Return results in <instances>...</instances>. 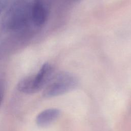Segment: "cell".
<instances>
[{"label": "cell", "mask_w": 131, "mask_h": 131, "mask_svg": "<svg viewBox=\"0 0 131 131\" xmlns=\"http://www.w3.org/2000/svg\"><path fill=\"white\" fill-rule=\"evenodd\" d=\"M77 84L78 80L75 76L67 72H60L54 75L43 89L42 96L45 98L58 96L73 90Z\"/></svg>", "instance_id": "6da1fadb"}, {"label": "cell", "mask_w": 131, "mask_h": 131, "mask_svg": "<svg viewBox=\"0 0 131 131\" xmlns=\"http://www.w3.org/2000/svg\"><path fill=\"white\" fill-rule=\"evenodd\" d=\"M31 6L27 0L14 2L6 15L5 24L7 27L16 30L23 27L29 18H31Z\"/></svg>", "instance_id": "7a4b0ae2"}, {"label": "cell", "mask_w": 131, "mask_h": 131, "mask_svg": "<svg viewBox=\"0 0 131 131\" xmlns=\"http://www.w3.org/2000/svg\"><path fill=\"white\" fill-rule=\"evenodd\" d=\"M54 75V68L49 63H45L36 75L30 76L33 94L44 89Z\"/></svg>", "instance_id": "3957f363"}, {"label": "cell", "mask_w": 131, "mask_h": 131, "mask_svg": "<svg viewBox=\"0 0 131 131\" xmlns=\"http://www.w3.org/2000/svg\"><path fill=\"white\" fill-rule=\"evenodd\" d=\"M48 14V0H33L31 6V19L36 26L43 25L47 19Z\"/></svg>", "instance_id": "277c9868"}, {"label": "cell", "mask_w": 131, "mask_h": 131, "mask_svg": "<svg viewBox=\"0 0 131 131\" xmlns=\"http://www.w3.org/2000/svg\"><path fill=\"white\" fill-rule=\"evenodd\" d=\"M60 112L57 108L46 109L39 113L36 118V124L39 127H46L55 121L60 116Z\"/></svg>", "instance_id": "5b68a950"}, {"label": "cell", "mask_w": 131, "mask_h": 131, "mask_svg": "<svg viewBox=\"0 0 131 131\" xmlns=\"http://www.w3.org/2000/svg\"><path fill=\"white\" fill-rule=\"evenodd\" d=\"M9 0H0V14L7 7Z\"/></svg>", "instance_id": "8992f818"}, {"label": "cell", "mask_w": 131, "mask_h": 131, "mask_svg": "<svg viewBox=\"0 0 131 131\" xmlns=\"http://www.w3.org/2000/svg\"><path fill=\"white\" fill-rule=\"evenodd\" d=\"M4 95V86L3 83L0 81V105L3 99Z\"/></svg>", "instance_id": "52a82bcc"}]
</instances>
